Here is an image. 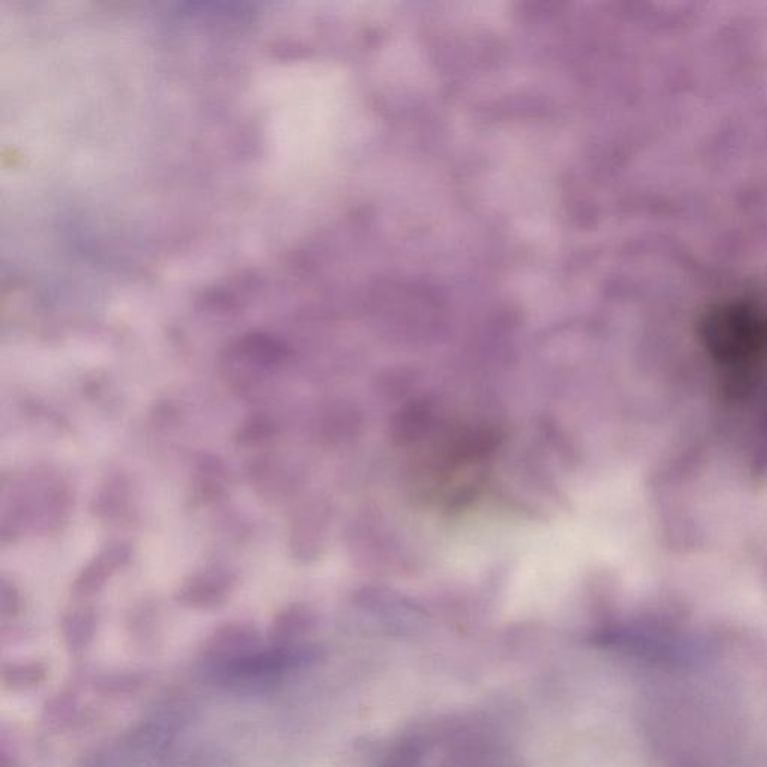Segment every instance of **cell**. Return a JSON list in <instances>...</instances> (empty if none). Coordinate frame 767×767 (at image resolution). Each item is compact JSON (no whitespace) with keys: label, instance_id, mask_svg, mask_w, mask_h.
I'll return each mask as SVG.
<instances>
[{"label":"cell","instance_id":"3957f363","mask_svg":"<svg viewBox=\"0 0 767 767\" xmlns=\"http://www.w3.org/2000/svg\"><path fill=\"white\" fill-rule=\"evenodd\" d=\"M123 558H126L125 553L122 552V547H111L110 550L105 552V555L99 556L95 559L93 565L86 568V573H83V577L78 580L77 586H80L81 592H89L96 588L98 583H102V580L107 577V570L116 567Z\"/></svg>","mask_w":767,"mask_h":767},{"label":"cell","instance_id":"52a82bcc","mask_svg":"<svg viewBox=\"0 0 767 767\" xmlns=\"http://www.w3.org/2000/svg\"><path fill=\"white\" fill-rule=\"evenodd\" d=\"M303 616L299 610H287L281 613L273 622L270 637L273 640H285L302 631Z\"/></svg>","mask_w":767,"mask_h":767},{"label":"cell","instance_id":"5b68a950","mask_svg":"<svg viewBox=\"0 0 767 767\" xmlns=\"http://www.w3.org/2000/svg\"><path fill=\"white\" fill-rule=\"evenodd\" d=\"M254 631L251 628L227 627L215 634L212 639V649L215 651H239L240 648L254 643Z\"/></svg>","mask_w":767,"mask_h":767},{"label":"cell","instance_id":"7a4b0ae2","mask_svg":"<svg viewBox=\"0 0 767 767\" xmlns=\"http://www.w3.org/2000/svg\"><path fill=\"white\" fill-rule=\"evenodd\" d=\"M227 576H215L207 574L186 583L180 592V601L191 607H207L218 604L228 592Z\"/></svg>","mask_w":767,"mask_h":767},{"label":"cell","instance_id":"277c9868","mask_svg":"<svg viewBox=\"0 0 767 767\" xmlns=\"http://www.w3.org/2000/svg\"><path fill=\"white\" fill-rule=\"evenodd\" d=\"M95 621L87 613H74L63 622V636L72 649H83L93 637Z\"/></svg>","mask_w":767,"mask_h":767},{"label":"cell","instance_id":"8992f818","mask_svg":"<svg viewBox=\"0 0 767 767\" xmlns=\"http://www.w3.org/2000/svg\"><path fill=\"white\" fill-rule=\"evenodd\" d=\"M44 679V669L38 664H24V666H11L5 672V682L12 688L35 687Z\"/></svg>","mask_w":767,"mask_h":767},{"label":"cell","instance_id":"6da1fadb","mask_svg":"<svg viewBox=\"0 0 767 767\" xmlns=\"http://www.w3.org/2000/svg\"><path fill=\"white\" fill-rule=\"evenodd\" d=\"M699 338L732 393H744L767 357V309L753 300L712 305L700 318Z\"/></svg>","mask_w":767,"mask_h":767}]
</instances>
